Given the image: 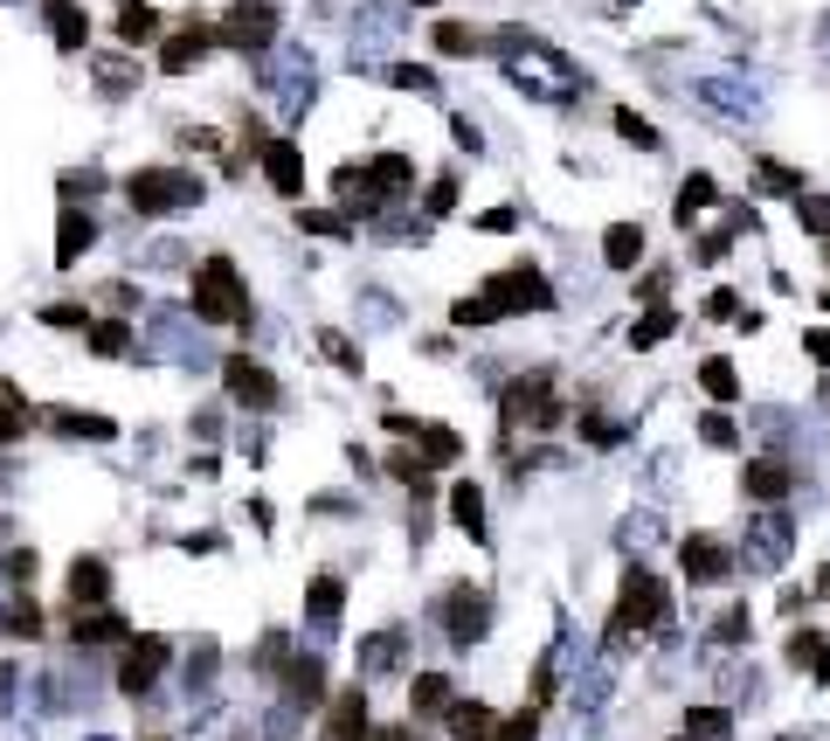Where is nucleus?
<instances>
[{"instance_id":"obj_1","label":"nucleus","mask_w":830,"mask_h":741,"mask_svg":"<svg viewBox=\"0 0 830 741\" xmlns=\"http://www.w3.org/2000/svg\"><path fill=\"white\" fill-rule=\"evenodd\" d=\"M340 201H347V222L360 215H381L395 194L415 188V160H402V152H381V160H360V167H340Z\"/></svg>"},{"instance_id":"obj_2","label":"nucleus","mask_w":830,"mask_h":741,"mask_svg":"<svg viewBox=\"0 0 830 741\" xmlns=\"http://www.w3.org/2000/svg\"><path fill=\"white\" fill-rule=\"evenodd\" d=\"M194 319H208V326H249V285L236 277L228 257H208L194 271Z\"/></svg>"},{"instance_id":"obj_3","label":"nucleus","mask_w":830,"mask_h":741,"mask_svg":"<svg viewBox=\"0 0 830 741\" xmlns=\"http://www.w3.org/2000/svg\"><path fill=\"white\" fill-rule=\"evenodd\" d=\"M125 201H132L139 215H173V209H194L201 201V181L188 167H139L132 181H125Z\"/></svg>"},{"instance_id":"obj_4","label":"nucleus","mask_w":830,"mask_h":741,"mask_svg":"<svg viewBox=\"0 0 830 741\" xmlns=\"http://www.w3.org/2000/svg\"><path fill=\"white\" fill-rule=\"evenodd\" d=\"M664 610H671L664 582L651 569H630V575H622V596H616V617H609V645H622L630 631H658Z\"/></svg>"},{"instance_id":"obj_5","label":"nucleus","mask_w":830,"mask_h":741,"mask_svg":"<svg viewBox=\"0 0 830 741\" xmlns=\"http://www.w3.org/2000/svg\"><path fill=\"white\" fill-rule=\"evenodd\" d=\"M277 0H236V8L222 14V42L236 49V56H264V49L277 42Z\"/></svg>"},{"instance_id":"obj_6","label":"nucleus","mask_w":830,"mask_h":741,"mask_svg":"<svg viewBox=\"0 0 830 741\" xmlns=\"http://www.w3.org/2000/svg\"><path fill=\"white\" fill-rule=\"evenodd\" d=\"M485 298H491V313L506 319V313H526V305H533V313H540V305H554V285L533 264H512V271H499L485 285Z\"/></svg>"},{"instance_id":"obj_7","label":"nucleus","mask_w":830,"mask_h":741,"mask_svg":"<svg viewBox=\"0 0 830 741\" xmlns=\"http://www.w3.org/2000/svg\"><path fill=\"white\" fill-rule=\"evenodd\" d=\"M444 631H450V645H478V637L491 631V596L471 590V582H450L444 590Z\"/></svg>"},{"instance_id":"obj_8","label":"nucleus","mask_w":830,"mask_h":741,"mask_svg":"<svg viewBox=\"0 0 830 741\" xmlns=\"http://www.w3.org/2000/svg\"><path fill=\"white\" fill-rule=\"evenodd\" d=\"M222 381H228V395H236L243 409H277L284 389H277V374L264 361H249V353H228L222 361Z\"/></svg>"},{"instance_id":"obj_9","label":"nucleus","mask_w":830,"mask_h":741,"mask_svg":"<svg viewBox=\"0 0 830 741\" xmlns=\"http://www.w3.org/2000/svg\"><path fill=\"white\" fill-rule=\"evenodd\" d=\"M506 416H526L533 430H554V423H561L554 374H519V381H512V395H506Z\"/></svg>"},{"instance_id":"obj_10","label":"nucleus","mask_w":830,"mask_h":741,"mask_svg":"<svg viewBox=\"0 0 830 741\" xmlns=\"http://www.w3.org/2000/svg\"><path fill=\"white\" fill-rule=\"evenodd\" d=\"M160 666H167V637H132L118 658V694H152Z\"/></svg>"},{"instance_id":"obj_11","label":"nucleus","mask_w":830,"mask_h":741,"mask_svg":"<svg viewBox=\"0 0 830 741\" xmlns=\"http://www.w3.org/2000/svg\"><path fill=\"white\" fill-rule=\"evenodd\" d=\"M368 734H374L368 694H360V686H340L332 707H326V734H319V741H368Z\"/></svg>"},{"instance_id":"obj_12","label":"nucleus","mask_w":830,"mask_h":741,"mask_svg":"<svg viewBox=\"0 0 830 741\" xmlns=\"http://www.w3.org/2000/svg\"><path fill=\"white\" fill-rule=\"evenodd\" d=\"M215 42H222V29H208V21H188V29H173V35H167L160 70H167V76H188V70H194Z\"/></svg>"},{"instance_id":"obj_13","label":"nucleus","mask_w":830,"mask_h":741,"mask_svg":"<svg viewBox=\"0 0 830 741\" xmlns=\"http://www.w3.org/2000/svg\"><path fill=\"white\" fill-rule=\"evenodd\" d=\"M679 561H685V575H692V582H726V575H734V554H726L720 533H685Z\"/></svg>"},{"instance_id":"obj_14","label":"nucleus","mask_w":830,"mask_h":741,"mask_svg":"<svg viewBox=\"0 0 830 741\" xmlns=\"http://www.w3.org/2000/svg\"><path fill=\"white\" fill-rule=\"evenodd\" d=\"M789 485H796V472L783 465V457H755V465L741 472V493L755 499V506H783V499H789Z\"/></svg>"},{"instance_id":"obj_15","label":"nucleus","mask_w":830,"mask_h":741,"mask_svg":"<svg viewBox=\"0 0 830 741\" xmlns=\"http://www.w3.org/2000/svg\"><path fill=\"white\" fill-rule=\"evenodd\" d=\"M264 181H270L277 194H291V201L305 194V152H298L291 139H270V146H264Z\"/></svg>"},{"instance_id":"obj_16","label":"nucleus","mask_w":830,"mask_h":741,"mask_svg":"<svg viewBox=\"0 0 830 741\" xmlns=\"http://www.w3.org/2000/svg\"><path fill=\"white\" fill-rule=\"evenodd\" d=\"M104 596H111V569H104L97 554H76L70 561V603L76 610H104Z\"/></svg>"},{"instance_id":"obj_17","label":"nucleus","mask_w":830,"mask_h":741,"mask_svg":"<svg viewBox=\"0 0 830 741\" xmlns=\"http://www.w3.org/2000/svg\"><path fill=\"white\" fill-rule=\"evenodd\" d=\"M49 35H56L63 56H84V42H91V14H84V0H49Z\"/></svg>"},{"instance_id":"obj_18","label":"nucleus","mask_w":830,"mask_h":741,"mask_svg":"<svg viewBox=\"0 0 830 741\" xmlns=\"http://www.w3.org/2000/svg\"><path fill=\"white\" fill-rule=\"evenodd\" d=\"M444 728H450L457 741H491V734H499V713H491L485 700H457V707L444 713Z\"/></svg>"},{"instance_id":"obj_19","label":"nucleus","mask_w":830,"mask_h":741,"mask_svg":"<svg viewBox=\"0 0 830 741\" xmlns=\"http://www.w3.org/2000/svg\"><path fill=\"white\" fill-rule=\"evenodd\" d=\"M408 707H415V713H423V721H444V713L457 707V686H450L444 673H423V679H415V686H408Z\"/></svg>"},{"instance_id":"obj_20","label":"nucleus","mask_w":830,"mask_h":741,"mask_svg":"<svg viewBox=\"0 0 830 741\" xmlns=\"http://www.w3.org/2000/svg\"><path fill=\"white\" fill-rule=\"evenodd\" d=\"M76 645H118V637H132V624L118 617V610H76Z\"/></svg>"},{"instance_id":"obj_21","label":"nucleus","mask_w":830,"mask_h":741,"mask_svg":"<svg viewBox=\"0 0 830 741\" xmlns=\"http://www.w3.org/2000/svg\"><path fill=\"white\" fill-rule=\"evenodd\" d=\"M284 694H291L298 707H311V700H326V666H319V658H291V666H284Z\"/></svg>"},{"instance_id":"obj_22","label":"nucleus","mask_w":830,"mask_h":741,"mask_svg":"<svg viewBox=\"0 0 830 741\" xmlns=\"http://www.w3.org/2000/svg\"><path fill=\"white\" fill-rule=\"evenodd\" d=\"M637 257H643V229H637V222H609L603 264H609V271H637Z\"/></svg>"},{"instance_id":"obj_23","label":"nucleus","mask_w":830,"mask_h":741,"mask_svg":"<svg viewBox=\"0 0 830 741\" xmlns=\"http://www.w3.org/2000/svg\"><path fill=\"white\" fill-rule=\"evenodd\" d=\"M91 76L104 97H125V91H139V56H91Z\"/></svg>"},{"instance_id":"obj_24","label":"nucleus","mask_w":830,"mask_h":741,"mask_svg":"<svg viewBox=\"0 0 830 741\" xmlns=\"http://www.w3.org/2000/svg\"><path fill=\"white\" fill-rule=\"evenodd\" d=\"M91 243H97V222H91V215H76V209H63V236H56V264L70 271V264L84 257Z\"/></svg>"},{"instance_id":"obj_25","label":"nucleus","mask_w":830,"mask_h":741,"mask_svg":"<svg viewBox=\"0 0 830 741\" xmlns=\"http://www.w3.org/2000/svg\"><path fill=\"white\" fill-rule=\"evenodd\" d=\"M29 423H35V409L21 402L14 381H0V444H21V437H29Z\"/></svg>"},{"instance_id":"obj_26","label":"nucleus","mask_w":830,"mask_h":741,"mask_svg":"<svg viewBox=\"0 0 830 741\" xmlns=\"http://www.w3.org/2000/svg\"><path fill=\"white\" fill-rule=\"evenodd\" d=\"M415 437H423V451H415L423 465H457V457H464V437H457L450 423H423Z\"/></svg>"},{"instance_id":"obj_27","label":"nucleus","mask_w":830,"mask_h":741,"mask_svg":"<svg viewBox=\"0 0 830 741\" xmlns=\"http://www.w3.org/2000/svg\"><path fill=\"white\" fill-rule=\"evenodd\" d=\"M49 430H63V437H118V423L111 416H84V409H49Z\"/></svg>"},{"instance_id":"obj_28","label":"nucleus","mask_w":830,"mask_h":741,"mask_svg":"<svg viewBox=\"0 0 830 741\" xmlns=\"http://www.w3.org/2000/svg\"><path fill=\"white\" fill-rule=\"evenodd\" d=\"M450 520H457L464 533H471V541L485 533V493H478L471 478H464V485H450Z\"/></svg>"},{"instance_id":"obj_29","label":"nucleus","mask_w":830,"mask_h":741,"mask_svg":"<svg viewBox=\"0 0 830 741\" xmlns=\"http://www.w3.org/2000/svg\"><path fill=\"white\" fill-rule=\"evenodd\" d=\"M152 35H160V8L125 0V8H118V42H152Z\"/></svg>"},{"instance_id":"obj_30","label":"nucleus","mask_w":830,"mask_h":741,"mask_svg":"<svg viewBox=\"0 0 830 741\" xmlns=\"http://www.w3.org/2000/svg\"><path fill=\"white\" fill-rule=\"evenodd\" d=\"M429 42L444 49V56H478V49H485V35L471 29V21H436V29H429Z\"/></svg>"},{"instance_id":"obj_31","label":"nucleus","mask_w":830,"mask_h":741,"mask_svg":"<svg viewBox=\"0 0 830 741\" xmlns=\"http://www.w3.org/2000/svg\"><path fill=\"white\" fill-rule=\"evenodd\" d=\"M395 658H402V631L360 637V666H368V673H395Z\"/></svg>"},{"instance_id":"obj_32","label":"nucleus","mask_w":830,"mask_h":741,"mask_svg":"<svg viewBox=\"0 0 830 741\" xmlns=\"http://www.w3.org/2000/svg\"><path fill=\"white\" fill-rule=\"evenodd\" d=\"M734 734V713L726 707H692L685 713V741H726Z\"/></svg>"},{"instance_id":"obj_33","label":"nucleus","mask_w":830,"mask_h":741,"mask_svg":"<svg viewBox=\"0 0 830 741\" xmlns=\"http://www.w3.org/2000/svg\"><path fill=\"white\" fill-rule=\"evenodd\" d=\"M713 201H720V188H713V173H692V181L679 188V222L692 229L699 215H706V209H713Z\"/></svg>"},{"instance_id":"obj_34","label":"nucleus","mask_w":830,"mask_h":741,"mask_svg":"<svg viewBox=\"0 0 830 741\" xmlns=\"http://www.w3.org/2000/svg\"><path fill=\"white\" fill-rule=\"evenodd\" d=\"M340 603H347V582H340V575H319V582H311V596H305V610H311L319 624L340 617Z\"/></svg>"},{"instance_id":"obj_35","label":"nucleus","mask_w":830,"mask_h":741,"mask_svg":"<svg viewBox=\"0 0 830 741\" xmlns=\"http://www.w3.org/2000/svg\"><path fill=\"white\" fill-rule=\"evenodd\" d=\"M699 389H706L713 402H734V395H741V374H734V361H706V368H699Z\"/></svg>"},{"instance_id":"obj_36","label":"nucleus","mask_w":830,"mask_h":741,"mask_svg":"<svg viewBox=\"0 0 830 741\" xmlns=\"http://www.w3.org/2000/svg\"><path fill=\"white\" fill-rule=\"evenodd\" d=\"M491 741H540V707H519V713H499V734Z\"/></svg>"},{"instance_id":"obj_37","label":"nucleus","mask_w":830,"mask_h":741,"mask_svg":"<svg viewBox=\"0 0 830 741\" xmlns=\"http://www.w3.org/2000/svg\"><path fill=\"white\" fill-rule=\"evenodd\" d=\"M671 326H679V313H671V305H658V313H643L637 319V334H630V347H658Z\"/></svg>"},{"instance_id":"obj_38","label":"nucleus","mask_w":830,"mask_h":741,"mask_svg":"<svg viewBox=\"0 0 830 741\" xmlns=\"http://www.w3.org/2000/svg\"><path fill=\"white\" fill-rule=\"evenodd\" d=\"M298 229H311V236H347V215L340 209H298Z\"/></svg>"},{"instance_id":"obj_39","label":"nucleus","mask_w":830,"mask_h":741,"mask_svg":"<svg viewBox=\"0 0 830 741\" xmlns=\"http://www.w3.org/2000/svg\"><path fill=\"white\" fill-rule=\"evenodd\" d=\"M796 215H802L810 236H830V201L823 194H796Z\"/></svg>"},{"instance_id":"obj_40","label":"nucleus","mask_w":830,"mask_h":741,"mask_svg":"<svg viewBox=\"0 0 830 741\" xmlns=\"http://www.w3.org/2000/svg\"><path fill=\"white\" fill-rule=\"evenodd\" d=\"M823 652H830V645H823L817 631H796V637H789V666H810V673H817V658H823Z\"/></svg>"},{"instance_id":"obj_41","label":"nucleus","mask_w":830,"mask_h":741,"mask_svg":"<svg viewBox=\"0 0 830 741\" xmlns=\"http://www.w3.org/2000/svg\"><path fill=\"white\" fill-rule=\"evenodd\" d=\"M125 334H132V326H118V319H97V326H91V347H97V353H125V347H132Z\"/></svg>"},{"instance_id":"obj_42","label":"nucleus","mask_w":830,"mask_h":741,"mask_svg":"<svg viewBox=\"0 0 830 741\" xmlns=\"http://www.w3.org/2000/svg\"><path fill=\"white\" fill-rule=\"evenodd\" d=\"M284 652H291V645H284V631H270V637H264V652H256V673H264V679H277L284 666H291Z\"/></svg>"},{"instance_id":"obj_43","label":"nucleus","mask_w":830,"mask_h":741,"mask_svg":"<svg viewBox=\"0 0 830 741\" xmlns=\"http://www.w3.org/2000/svg\"><path fill=\"white\" fill-rule=\"evenodd\" d=\"M762 188H783V194H802V173H789L783 160H762Z\"/></svg>"},{"instance_id":"obj_44","label":"nucleus","mask_w":830,"mask_h":741,"mask_svg":"<svg viewBox=\"0 0 830 741\" xmlns=\"http://www.w3.org/2000/svg\"><path fill=\"white\" fill-rule=\"evenodd\" d=\"M457 326H491L499 313H491V298H457V313H450Z\"/></svg>"},{"instance_id":"obj_45","label":"nucleus","mask_w":830,"mask_h":741,"mask_svg":"<svg viewBox=\"0 0 830 741\" xmlns=\"http://www.w3.org/2000/svg\"><path fill=\"white\" fill-rule=\"evenodd\" d=\"M8 631H14V637H42V610H35V603H14V610H8Z\"/></svg>"},{"instance_id":"obj_46","label":"nucleus","mask_w":830,"mask_h":741,"mask_svg":"<svg viewBox=\"0 0 830 741\" xmlns=\"http://www.w3.org/2000/svg\"><path fill=\"white\" fill-rule=\"evenodd\" d=\"M741 637H747V610H726L713 624V645H741Z\"/></svg>"},{"instance_id":"obj_47","label":"nucleus","mask_w":830,"mask_h":741,"mask_svg":"<svg viewBox=\"0 0 830 741\" xmlns=\"http://www.w3.org/2000/svg\"><path fill=\"white\" fill-rule=\"evenodd\" d=\"M387 84H402V91H429L436 76H429V70H415V63H395V70H387Z\"/></svg>"},{"instance_id":"obj_48","label":"nucleus","mask_w":830,"mask_h":741,"mask_svg":"<svg viewBox=\"0 0 830 741\" xmlns=\"http://www.w3.org/2000/svg\"><path fill=\"white\" fill-rule=\"evenodd\" d=\"M423 209H429V215H450V209H457V181H450V173L429 188V201H423Z\"/></svg>"},{"instance_id":"obj_49","label":"nucleus","mask_w":830,"mask_h":741,"mask_svg":"<svg viewBox=\"0 0 830 741\" xmlns=\"http://www.w3.org/2000/svg\"><path fill=\"white\" fill-rule=\"evenodd\" d=\"M616 133H622V139H637V146H658V133H651V125H643L637 112H622V118H616Z\"/></svg>"},{"instance_id":"obj_50","label":"nucleus","mask_w":830,"mask_h":741,"mask_svg":"<svg viewBox=\"0 0 830 741\" xmlns=\"http://www.w3.org/2000/svg\"><path fill=\"white\" fill-rule=\"evenodd\" d=\"M699 437H706L713 451H726V444H734V423H726V416H706V423H699Z\"/></svg>"},{"instance_id":"obj_51","label":"nucleus","mask_w":830,"mask_h":741,"mask_svg":"<svg viewBox=\"0 0 830 741\" xmlns=\"http://www.w3.org/2000/svg\"><path fill=\"white\" fill-rule=\"evenodd\" d=\"M49 326H84V334H91V319H84V305H49V313H42Z\"/></svg>"},{"instance_id":"obj_52","label":"nucleus","mask_w":830,"mask_h":741,"mask_svg":"<svg viewBox=\"0 0 830 741\" xmlns=\"http://www.w3.org/2000/svg\"><path fill=\"white\" fill-rule=\"evenodd\" d=\"M8 582H35V554H29V548L8 554Z\"/></svg>"},{"instance_id":"obj_53","label":"nucleus","mask_w":830,"mask_h":741,"mask_svg":"<svg viewBox=\"0 0 830 741\" xmlns=\"http://www.w3.org/2000/svg\"><path fill=\"white\" fill-rule=\"evenodd\" d=\"M802 347H810V361L830 368V326H817V334H802Z\"/></svg>"},{"instance_id":"obj_54","label":"nucleus","mask_w":830,"mask_h":741,"mask_svg":"<svg viewBox=\"0 0 830 741\" xmlns=\"http://www.w3.org/2000/svg\"><path fill=\"white\" fill-rule=\"evenodd\" d=\"M734 313H741L734 292H713V298H706V319H734Z\"/></svg>"},{"instance_id":"obj_55","label":"nucleus","mask_w":830,"mask_h":741,"mask_svg":"<svg viewBox=\"0 0 830 741\" xmlns=\"http://www.w3.org/2000/svg\"><path fill=\"white\" fill-rule=\"evenodd\" d=\"M326 353H332V361H340V368H353V374H360V353H353V347H347L340 334H326Z\"/></svg>"},{"instance_id":"obj_56","label":"nucleus","mask_w":830,"mask_h":741,"mask_svg":"<svg viewBox=\"0 0 830 741\" xmlns=\"http://www.w3.org/2000/svg\"><path fill=\"white\" fill-rule=\"evenodd\" d=\"M478 229H485V236H506V229H512V209H485Z\"/></svg>"},{"instance_id":"obj_57","label":"nucleus","mask_w":830,"mask_h":741,"mask_svg":"<svg viewBox=\"0 0 830 741\" xmlns=\"http://www.w3.org/2000/svg\"><path fill=\"white\" fill-rule=\"evenodd\" d=\"M664 285H671V277H664V271H651V277L637 285V298H643V305H658V298H664Z\"/></svg>"},{"instance_id":"obj_58","label":"nucleus","mask_w":830,"mask_h":741,"mask_svg":"<svg viewBox=\"0 0 830 741\" xmlns=\"http://www.w3.org/2000/svg\"><path fill=\"white\" fill-rule=\"evenodd\" d=\"M368 741H408V728H374Z\"/></svg>"},{"instance_id":"obj_59","label":"nucleus","mask_w":830,"mask_h":741,"mask_svg":"<svg viewBox=\"0 0 830 741\" xmlns=\"http://www.w3.org/2000/svg\"><path fill=\"white\" fill-rule=\"evenodd\" d=\"M817 596H830V569H823V575H817Z\"/></svg>"},{"instance_id":"obj_60","label":"nucleus","mask_w":830,"mask_h":741,"mask_svg":"<svg viewBox=\"0 0 830 741\" xmlns=\"http://www.w3.org/2000/svg\"><path fill=\"white\" fill-rule=\"evenodd\" d=\"M423 8H429V0H423Z\"/></svg>"}]
</instances>
